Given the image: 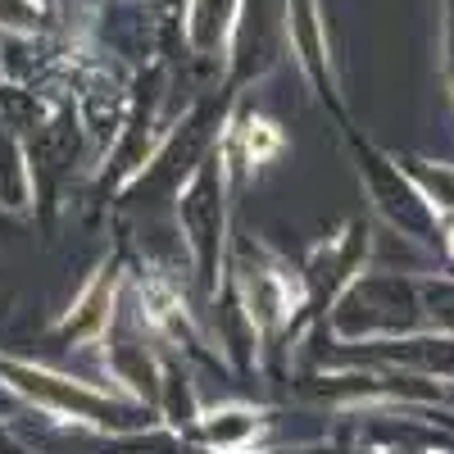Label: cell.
Wrapping results in <instances>:
<instances>
[{
	"mask_svg": "<svg viewBox=\"0 0 454 454\" xmlns=\"http://www.w3.org/2000/svg\"><path fill=\"white\" fill-rule=\"evenodd\" d=\"M382 454H427V450H382Z\"/></svg>",
	"mask_w": 454,
	"mask_h": 454,
	"instance_id": "obj_16",
	"label": "cell"
},
{
	"mask_svg": "<svg viewBox=\"0 0 454 454\" xmlns=\"http://www.w3.org/2000/svg\"><path fill=\"white\" fill-rule=\"evenodd\" d=\"M445 73H450V91H454V0L445 5Z\"/></svg>",
	"mask_w": 454,
	"mask_h": 454,
	"instance_id": "obj_13",
	"label": "cell"
},
{
	"mask_svg": "<svg viewBox=\"0 0 454 454\" xmlns=\"http://www.w3.org/2000/svg\"><path fill=\"white\" fill-rule=\"evenodd\" d=\"M368 250H372L368 223H350L340 237L323 241L305 259V269H300V314L291 318V332H305L309 318H323L332 309V300L346 291V282L364 269Z\"/></svg>",
	"mask_w": 454,
	"mask_h": 454,
	"instance_id": "obj_5",
	"label": "cell"
},
{
	"mask_svg": "<svg viewBox=\"0 0 454 454\" xmlns=\"http://www.w3.org/2000/svg\"><path fill=\"white\" fill-rule=\"evenodd\" d=\"M241 0H186V46L196 59H223Z\"/></svg>",
	"mask_w": 454,
	"mask_h": 454,
	"instance_id": "obj_8",
	"label": "cell"
},
{
	"mask_svg": "<svg viewBox=\"0 0 454 454\" xmlns=\"http://www.w3.org/2000/svg\"><path fill=\"white\" fill-rule=\"evenodd\" d=\"M419 291H423V314H427V323L432 327H441L445 336H454V278H423L419 282Z\"/></svg>",
	"mask_w": 454,
	"mask_h": 454,
	"instance_id": "obj_11",
	"label": "cell"
},
{
	"mask_svg": "<svg viewBox=\"0 0 454 454\" xmlns=\"http://www.w3.org/2000/svg\"><path fill=\"white\" fill-rule=\"evenodd\" d=\"M36 23H42L36 0H0V27L5 32H36Z\"/></svg>",
	"mask_w": 454,
	"mask_h": 454,
	"instance_id": "obj_12",
	"label": "cell"
},
{
	"mask_svg": "<svg viewBox=\"0 0 454 454\" xmlns=\"http://www.w3.org/2000/svg\"><path fill=\"white\" fill-rule=\"evenodd\" d=\"M227 173L218 160V145L192 168L177 186V237L196 259V278L205 295H218L227 269Z\"/></svg>",
	"mask_w": 454,
	"mask_h": 454,
	"instance_id": "obj_3",
	"label": "cell"
},
{
	"mask_svg": "<svg viewBox=\"0 0 454 454\" xmlns=\"http://www.w3.org/2000/svg\"><path fill=\"white\" fill-rule=\"evenodd\" d=\"M355 145V168L368 186V200L372 209L382 214V223L391 227V232L409 237V241H419V246H432V250H445L441 246V214L436 205L427 200V192L419 182H413L409 168H400L391 155H382L377 145L350 137Z\"/></svg>",
	"mask_w": 454,
	"mask_h": 454,
	"instance_id": "obj_4",
	"label": "cell"
},
{
	"mask_svg": "<svg viewBox=\"0 0 454 454\" xmlns=\"http://www.w3.org/2000/svg\"><path fill=\"white\" fill-rule=\"evenodd\" d=\"M427 323L423 314V291L400 269H377L355 273L332 300L327 327L336 340H382V336H409Z\"/></svg>",
	"mask_w": 454,
	"mask_h": 454,
	"instance_id": "obj_1",
	"label": "cell"
},
{
	"mask_svg": "<svg viewBox=\"0 0 454 454\" xmlns=\"http://www.w3.org/2000/svg\"><path fill=\"white\" fill-rule=\"evenodd\" d=\"M259 427H263V413H254L246 404H227V409L200 413L192 427V441H200L205 450H218V454H241V450H250Z\"/></svg>",
	"mask_w": 454,
	"mask_h": 454,
	"instance_id": "obj_9",
	"label": "cell"
},
{
	"mask_svg": "<svg viewBox=\"0 0 454 454\" xmlns=\"http://www.w3.org/2000/svg\"><path fill=\"white\" fill-rule=\"evenodd\" d=\"M0 382H5L19 400H27L32 409L55 413V419H73V423H91V427H105V432H141V427L155 423L141 400H114L96 382H73L64 372L32 368V364H19V359H0Z\"/></svg>",
	"mask_w": 454,
	"mask_h": 454,
	"instance_id": "obj_2",
	"label": "cell"
},
{
	"mask_svg": "<svg viewBox=\"0 0 454 454\" xmlns=\"http://www.w3.org/2000/svg\"><path fill=\"white\" fill-rule=\"evenodd\" d=\"M10 232H14V223H10L5 214H0V237H10Z\"/></svg>",
	"mask_w": 454,
	"mask_h": 454,
	"instance_id": "obj_15",
	"label": "cell"
},
{
	"mask_svg": "<svg viewBox=\"0 0 454 454\" xmlns=\"http://www.w3.org/2000/svg\"><path fill=\"white\" fill-rule=\"evenodd\" d=\"M10 395H14V391H10L5 382H0V413H5V409H10Z\"/></svg>",
	"mask_w": 454,
	"mask_h": 454,
	"instance_id": "obj_14",
	"label": "cell"
},
{
	"mask_svg": "<svg viewBox=\"0 0 454 454\" xmlns=\"http://www.w3.org/2000/svg\"><path fill=\"white\" fill-rule=\"evenodd\" d=\"M336 364H368V368H400L419 377H445L454 382V336H382L364 340V350H355L346 340V350L336 355Z\"/></svg>",
	"mask_w": 454,
	"mask_h": 454,
	"instance_id": "obj_6",
	"label": "cell"
},
{
	"mask_svg": "<svg viewBox=\"0 0 454 454\" xmlns=\"http://www.w3.org/2000/svg\"><path fill=\"white\" fill-rule=\"evenodd\" d=\"M286 36L300 55V68L309 73V82L323 100H332V73H327V36L318 19V0H286Z\"/></svg>",
	"mask_w": 454,
	"mask_h": 454,
	"instance_id": "obj_7",
	"label": "cell"
},
{
	"mask_svg": "<svg viewBox=\"0 0 454 454\" xmlns=\"http://www.w3.org/2000/svg\"><path fill=\"white\" fill-rule=\"evenodd\" d=\"M413 173V182L427 192V200L436 209H450L454 214V164H432V160H409L404 164Z\"/></svg>",
	"mask_w": 454,
	"mask_h": 454,
	"instance_id": "obj_10",
	"label": "cell"
}]
</instances>
